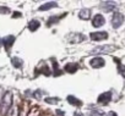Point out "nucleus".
Returning <instances> with one entry per match:
<instances>
[{
    "label": "nucleus",
    "instance_id": "obj_19",
    "mask_svg": "<svg viewBox=\"0 0 125 116\" xmlns=\"http://www.w3.org/2000/svg\"><path fill=\"white\" fill-rule=\"evenodd\" d=\"M52 61H53V64H54V65H53V66H54V75H55V76H60V75H61V71L58 70V66H56L55 60H52Z\"/></svg>",
    "mask_w": 125,
    "mask_h": 116
},
{
    "label": "nucleus",
    "instance_id": "obj_11",
    "mask_svg": "<svg viewBox=\"0 0 125 116\" xmlns=\"http://www.w3.org/2000/svg\"><path fill=\"white\" fill-rule=\"evenodd\" d=\"M1 42H3V44L5 45L6 49H10V48L12 46L14 42H15V37H14V36H8V37H5Z\"/></svg>",
    "mask_w": 125,
    "mask_h": 116
},
{
    "label": "nucleus",
    "instance_id": "obj_9",
    "mask_svg": "<svg viewBox=\"0 0 125 116\" xmlns=\"http://www.w3.org/2000/svg\"><path fill=\"white\" fill-rule=\"evenodd\" d=\"M101 8H102L104 11L110 12V11L115 10L118 6H116V4L113 3V1H103V3H101Z\"/></svg>",
    "mask_w": 125,
    "mask_h": 116
},
{
    "label": "nucleus",
    "instance_id": "obj_15",
    "mask_svg": "<svg viewBox=\"0 0 125 116\" xmlns=\"http://www.w3.org/2000/svg\"><path fill=\"white\" fill-rule=\"evenodd\" d=\"M79 70V65L77 64H66L65 65V71L69 73H75Z\"/></svg>",
    "mask_w": 125,
    "mask_h": 116
},
{
    "label": "nucleus",
    "instance_id": "obj_10",
    "mask_svg": "<svg viewBox=\"0 0 125 116\" xmlns=\"http://www.w3.org/2000/svg\"><path fill=\"white\" fill-rule=\"evenodd\" d=\"M65 16H66V12H65V14H62V15H53V16H50V18L47 21V26L49 27V26L55 25L56 22H59L61 18H64Z\"/></svg>",
    "mask_w": 125,
    "mask_h": 116
},
{
    "label": "nucleus",
    "instance_id": "obj_5",
    "mask_svg": "<svg viewBox=\"0 0 125 116\" xmlns=\"http://www.w3.org/2000/svg\"><path fill=\"white\" fill-rule=\"evenodd\" d=\"M91 39L92 40H96V42H99V40H104L108 38V33L107 32H92L90 34Z\"/></svg>",
    "mask_w": 125,
    "mask_h": 116
},
{
    "label": "nucleus",
    "instance_id": "obj_4",
    "mask_svg": "<svg viewBox=\"0 0 125 116\" xmlns=\"http://www.w3.org/2000/svg\"><path fill=\"white\" fill-rule=\"evenodd\" d=\"M123 22H124V16H123V14L115 12V14L113 15V17H112V26H113L114 28H119V27L123 25Z\"/></svg>",
    "mask_w": 125,
    "mask_h": 116
},
{
    "label": "nucleus",
    "instance_id": "obj_18",
    "mask_svg": "<svg viewBox=\"0 0 125 116\" xmlns=\"http://www.w3.org/2000/svg\"><path fill=\"white\" fill-rule=\"evenodd\" d=\"M115 61L118 62V71H119V73H120L123 77H125V65H123L118 59H115Z\"/></svg>",
    "mask_w": 125,
    "mask_h": 116
},
{
    "label": "nucleus",
    "instance_id": "obj_23",
    "mask_svg": "<svg viewBox=\"0 0 125 116\" xmlns=\"http://www.w3.org/2000/svg\"><path fill=\"white\" fill-rule=\"evenodd\" d=\"M12 15H14V16H12L14 18H17V17H21V16H22V14H21V12H14Z\"/></svg>",
    "mask_w": 125,
    "mask_h": 116
},
{
    "label": "nucleus",
    "instance_id": "obj_25",
    "mask_svg": "<svg viewBox=\"0 0 125 116\" xmlns=\"http://www.w3.org/2000/svg\"><path fill=\"white\" fill-rule=\"evenodd\" d=\"M0 43H1V40H0Z\"/></svg>",
    "mask_w": 125,
    "mask_h": 116
},
{
    "label": "nucleus",
    "instance_id": "obj_24",
    "mask_svg": "<svg viewBox=\"0 0 125 116\" xmlns=\"http://www.w3.org/2000/svg\"><path fill=\"white\" fill-rule=\"evenodd\" d=\"M107 116H118V115H116L114 111H110V112H108V114H107Z\"/></svg>",
    "mask_w": 125,
    "mask_h": 116
},
{
    "label": "nucleus",
    "instance_id": "obj_13",
    "mask_svg": "<svg viewBox=\"0 0 125 116\" xmlns=\"http://www.w3.org/2000/svg\"><path fill=\"white\" fill-rule=\"evenodd\" d=\"M56 6H58V3H55V1L45 3L44 5L38 8V11H45V10H49V9H53V8H56Z\"/></svg>",
    "mask_w": 125,
    "mask_h": 116
},
{
    "label": "nucleus",
    "instance_id": "obj_14",
    "mask_svg": "<svg viewBox=\"0 0 125 116\" xmlns=\"http://www.w3.org/2000/svg\"><path fill=\"white\" fill-rule=\"evenodd\" d=\"M79 17L81 20H88L91 17V10L90 9H82L80 12H79Z\"/></svg>",
    "mask_w": 125,
    "mask_h": 116
},
{
    "label": "nucleus",
    "instance_id": "obj_21",
    "mask_svg": "<svg viewBox=\"0 0 125 116\" xmlns=\"http://www.w3.org/2000/svg\"><path fill=\"white\" fill-rule=\"evenodd\" d=\"M45 101H47V103H53V104H55V103L59 101V99H58V98H47Z\"/></svg>",
    "mask_w": 125,
    "mask_h": 116
},
{
    "label": "nucleus",
    "instance_id": "obj_22",
    "mask_svg": "<svg viewBox=\"0 0 125 116\" xmlns=\"http://www.w3.org/2000/svg\"><path fill=\"white\" fill-rule=\"evenodd\" d=\"M91 116H104V112H102V111H92Z\"/></svg>",
    "mask_w": 125,
    "mask_h": 116
},
{
    "label": "nucleus",
    "instance_id": "obj_16",
    "mask_svg": "<svg viewBox=\"0 0 125 116\" xmlns=\"http://www.w3.org/2000/svg\"><path fill=\"white\" fill-rule=\"evenodd\" d=\"M66 99H68V101H69L70 104H73V105H76V106L82 105V101H81V100H79L77 98H75L74 95H69Z\"/></svg>",
    "mask_w": 125,
    "mask_h": 116
},
{
    "label": "nucleus",
    "instance_id": "obj_7",
    "mask_svg": "<svg viewBox=\"0 0 125 116\" xmlns=\"http://www.w3.org/2000/svg\"><path fill=\"white\" fill-rule=\"evenodd\" d=\"M104 22H105V20H104V17L102 16V15H99V14H97V15H94L93 16V18H92V25H93V27H102L103 25H104Z\"/></svg>",
    "mask_w": 125,
    "mask_h": 116
},
{
    "label": "nucleus",
    "instance_id": "obj_6",
    "mask_svg": "<svg viewBox=\"0 0 125 116\" xmlns=\"http://www.w3.org/2000/svg\"><path fill=\"white\" fill-rule=\"evenodd\" d=\"M90 65L93 69H101L105 65V61H104L103 57H93V59L90 61Z\"/></svg>",
    "mask_w": 125,
    "mask_h": 116
},
{
    "label": "nucleus",
    "instance_id": "obj_1",
    "mask_svg": "<svg viewBox=\"0 0 125 116\" xmlns=\"http://www.w3.org/2000/svg\"><path fill=\"white\" fill-rule=\"evenodd\" d=\"M116 50V46L113 45H101L94 48L93 50H91V54H108V53H113Z\"/></svg>",
    "mask_w": 125,
    "mask_h": 116
},
{
    "label": "nucleus",
    "instance_id": "obj_8",
    "mask_svg": "<svg viewBox=\"0 0 125 116\" xmlns=\"http://www.w3.org/2000/svg\"><path fill=\"white\" fill-rule=\"evenodd\" d=\"M112 99V93L110 92H105V93H102L99 97H98V103L102 104V105H107Z\"/></svg>",
    "mask_w": 125,
    "mask_h": 116
},
{
    "label": "nucleus",
    "instance_id": "obj_20",
    "mask_svg": "<svg viewBox=\"0 0 125 116\" xmlns=\"http://www.w3.org/2000/svg\"><path fill=\"white\" fill-rule=\"evenodd\" d=\"M10 12V9L6 8V6H0V14H9Z\"/></svg>",
    "mask_w": 125,
    "mask_h": 116
},
{
    "label": "nucleus",
    "instance_id": "obj_17",
    "mask_svg": "<svg viewBox=\"0 0 125 116\" xmlns=\"http://www.w3.org/2000/svg\"><path fill=\"white\" fill-rule=\"evenodd\" d=\"M11 62H12V65L15 66V67H22V64H23V61L20 59V57H12L11 59Z\"/></svg>",
    "mask_w": 125,
    "mask_h": 116
},
{
    "label": "nucleus",
    "instance_id": "obj_3",
    "mask_svg": "<svg viewBox=\"0 0 125 116\" xmlns=\"http://www.w3.org/2000/svg\"><path fill=\"white\" fill-rule=\"evenodd\" d=\"M69 40V43H73V44H76V43H81L86 39V37L82 34V33H70L66 38Z\"/></svg>",
    "mask_w": 125,
    "mask_h": 116
},
{
    "label": "nucleus",
    "instance_id": "obj_2",
    "mask_svg": "<svg viewBox=\"0 0 125 116\" xmlns=\"http://www.w3.org/2000/svg\"><path fill=\"white\" fill-rule=\"evenodd\" d=\"M10 104H11V93H6L1 100V104H0V110H1V114H5L9 109H10Z\"/></svg>",
    "mask_w": 125,
    "mask_h": 116
},
{
    "label": "nucleus",
    "instance_id": "obj_12",
    "mask_svg": "<svg viewBox=\"0 0 125 116\" xmlns=\"http://www.w3.org/2000/svg\"><path fill=\"white\" fill-rule=\"evenodd\" d=\"M39 26H41V22L38 21V20H31L30 22H28V29L31 31V32H34V31H37L38 28H39Z\"/></svg>",
    "mask_w": 125,
    "mask_h": 116
}]
</instances>
